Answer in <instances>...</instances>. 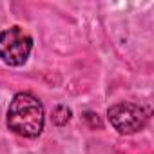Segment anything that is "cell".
I'll return each instance as SVG.
<instances>
[{
	"label": "cell",
	"instance_id": "obj_2",
	"mask_svg": "<svg viewBox=\"0 0 154 154\" xmlns=\"http://www.w3.org/2000/svg\"><path fill=\"white\" fill-rule=\"evenodd\" d=\"M33 49V38L18 26L0 33V58L11 67H20L27 62Z\"/></svg>",
	"mask_w": 154,
	"mask_h": 154
},
{
	"label": "cell",
	"instance_id": "obj_1",
	"mask_svg": "<svg viewBox=\"0 0 154 154\" xmlns=\"http://www.w3.org/2000/svg\"><path fill=\"white\" fill-rule=\"evenodd\" d=\"M44 105L31 93H18L9 103L8 109V127L24 136L36 138L44 131Z\"/></svg>",
	"mask_w": 154,
	"mask_h": 154
},
{
	"label": "cell",
	"instance_id": "obj_4",
	"mask_svg": "<svg viewBox=\"0 0 154 154\" xmlns=\"http://www.w3.org/2000/svg\"><path fill=\"white\" fill-rule=\"evenodd\" d=\"M71 116H72V112H71V109H69L67 105H56V107L53 109V122H54V125H58V127L65 125V123L71 120Z\"/></svg>",
	"mask_w": 154,
	"mask_h": 154
},
{
	"label": "cell",
	"instance_id": "obj_3",
	"mask_svg": "<svg viewBox=\"0 0 154 154\" xmlns=\"http://www.w3.org/2000/svg\"><path fill=\"white\" fill-rule=\"evenodd\" d=\"M149 114H150L149 109H145L143 105H138V103H131V102L116 103V105L109 107V111H107V118H109L111 125L120 134H134V132L141 131L149 122Z\"/></svg>",
	"mask_w": 154,
	"mask_h": 154
}]
</instances>
